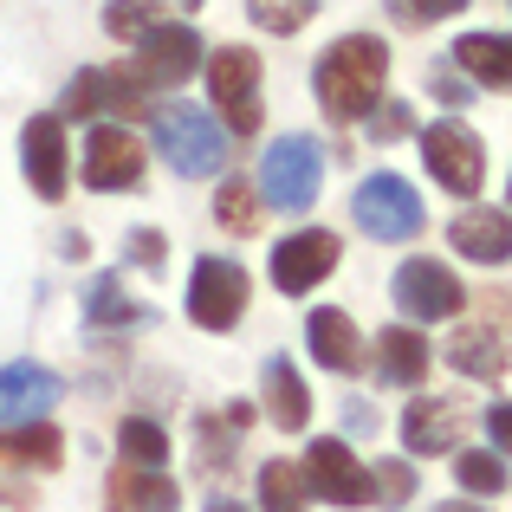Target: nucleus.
Returning a JSON list of instances; mask_svg holds the SVG:
<instances>
[{"label": "nucleus", "mask_w": 512, "mask_h": 512, "mask_svg": "<svg viewBox=\"0 0 512 512\" xmlns=\"http://www.w3.org/2000/svg\"><path fill=\"white\" fill-rule=\"evenodd\" d=\"M383 78H389V46L370 39V33H350V39H338V46L318 59L312 85H318L325 117L357 124V117H370L376 104H383Z\"/></svg>", "instance_id": "f257e3e1"}, {"label": "nucleus", "mask_w": 512, "mask_h": 512, "mask_svg": "<svg viewBox=\"0 0 512 512\" xmlns=\"http://www.w3.org/2000/svg\"><path fill=\"white\" fill-rule=\"evenodd\" d=\"M156 143H163V163L175 175L201 182V175L227 169V130L208 111H195V104H163L156 111Z\"/></svg>", "instance_id": "f03ea898"}, {"label": "nucleus", "mask_w": 512, "mask_h": 512, "mask_svg": "<svg viewBox=\"0 0 512 512\" xmlns=\"http://www.w3.org/2000/svg\"><path fill=\"white\" fill-rule=\"evenodd\" d=\"M318 182H325V163H318L312 137H279L260 163V201L279 214H305L318 201Z\"/></svg>", "instance_id": "7ed1b4c3"}, {"label": "nucleus", "mask_w": 512, "mask_h": 512, "mask_svg": "<svg viewBox=\"0 0 512 512\" xmlns=\"http://www.w3.org/2000/svg\"><path fill=\"white\" fill-rule=\"evenodd\" d=\"M357 227L363 234H376V240H415L422 234V195H415L409 182H402L396 169H376L370 182H357Z\"/></svg>", "instance_id": "20e7f679"}, {"label": "nucleus", "mask_w": 512, "mask_h": 512, "mask_svg": "<svg viewBox=\"0 0 512 512\" xmlns=\"http://www.w3.org/2000/svg\"><path fill=\"white\" fill-rule=\"evenodd\" d=\"M415 143H422L428 175H435L448 195H480V182H487V150H480V137L467 124L441 117V124H428Z\"/></svg>", "instance_id": "39448f33"}, {"label": "nucleus", "mask_w": 512, "mask_h": 512, "mask_svg": "<svg viewBox=\"0 0 512 512\" xmlns=\"http://www.w3.org/2000/svg\"><path fill=\"white\" fill-rule=\"evenodd\" d=\"M389 292H396V312L409 318L415 331H422V325H441V318H461V305H467L461 279H454L441 260H402Z\"/></svg>", "instance_id": "423d86ee"}, {"label": "nucleus", "mask_w": 512, "mask_h": 512, "mask_svg": "<svg viewBox=\"0 0 512 512\" xmlns=\"http://www.w3.org/2000/svg\"><path fill=\"white\" fill-rule=\"evenodd\" d=\"M208 91H214V111L227 117L234 137H253L260 130V59L247 46H221L208 59Z\"/></svg>", "instance_id": "0eeeda50"}, {"label": "nucleus", "mask_w": 512, "mask_h": 512, "mask_svg": "<svg viewBox=\"0 0 512 512\" xmlns=\"http://www.w3.org/2000/svg\"><path fill=\"white\" fill-rule=\"evenodd\" d=\"M247 273H240V260H221V253H208V260H195V279H188V318H195L201 331H234L240 312H247Z\"/></svg>", "instance_id": "6e6552de"}, {"label": "nucleus", "mask_w": 512, "mask_h": 512, "mask_svg": "<svg viewBox=\"0 0 512 512\" xmlns=\"http://www.w3.org/2000/svg\"><path fill=\"white\" fill-rule=\"evenodd\" d=\"M150 78L137 72V65H111V72H78L72 78V91H65V104H59V117H98V111H117V117H137V111H150Z\"/></svg>", "instance_id": "1a4fd4ad"}, {"label": "nucleus", "mask_w": 512, "mask_h": 512, "mask_svg": "<svg viewBox=\"0 0 512 512\" xmlns=\"http://www.w3.org/2000/svg\"><path fill=\"white\" fill-rule=\"evenodd\" d=\"M299 467H305V487H312L325 506H363V500H370V467H363L338 435L312 441Z\"/></svg>", "instance_id": "9d476101"}, {"label": "nucleus", "mask_w": 512, "mask_h": 512, "mask_svg": "<svg viewBox=\"0 0 512 512\" xmlns=\"http://www.w3.org/2000/svg\"><path fill=\"white\" fill-rule=\"evenodd\" d=\"M20 163H26V182H33L39 201H59L65 195V175H72V163H65V117L59 111L26 117V130H20Z\"/></svg>", "instance_id": "9b49d317"}, {"label": "nucleus", "mask_w": 512, "mask_h": 512, "mask_svg": "<svg viewBox=\"0 0 512 512\" xmlns=\"http://www.w3.org/2000/svg\"><path fill=\"white\" fill-rule=\"evenodd\" d=\"M338 273V234L325 227H299L273 247V286L279 292H312L318 279Z\"/></svg>", "instance_id": "f8f14e48"}, {"label": "nucleus", "mask_w": 512, "mask_h": 512, "mask_svg": "<svg viewBox=\"0 0 512 512\" xmlns=\"http://www.w3.org/2000/svg\"><path fill=\"white\" fill-rule=\"evenodd\" d=\"M137 182H143V143L124 124H98L85 137V188L117 195V188H137Z\"/></svg>", "instance_id": "ddd939ff"}, {"label": "nucleus", "mask_w": 512, "mask_h": 512, "mask_svg": "<svg viewBox=\"0 0 512 512\" xmlns=\"http://www.w3.org/2000/svg\"><path fill=\"white\" fill-rule=\"evenodd\" d=\"M461 435H467V402H454V396H422L402 409V448L422 454V461L428 454H454Z\"/></svg>", "instance_id": "4468645a"}, {"label": "nucleus", "mask_w": 512, "mask_h": 512, "mask_svg": "<svg viewBox=\"0 0 512 512\" xmlns=\"http://www.w3.org/2000/svg\"><path fill=\"white\" fill-rule=\"evenodd\" d=\"M59 402V376L46 363H7L0 370V428H26V422H46V409Z\"/></svg>", "instance_id": "2eb2a0df"}, {"label": "nucleus", "mask_w": 512, "mask_h": 512, "mask_svg": "<svg viewBox=\"0 0 512 512\" xmlns=\"http://www.w3.org/2000/svg\"><path fill=\"white\" fill-rule=\"evenodd\" d=\"M448 247L461 253V260H480V266H506L512 260V214L500 208H461L448 221Z\"/></svg>", "instance_id": "dca6fc26"}, {"label": "nucleus", "mask_w": 512, "mask_h": 512, "mask_svg": "<svg viewBox=\"0 0 512 512\" xmlns=\"http://www.w3.org/2000/svg\"><path fill=\"white\" fill-rule=\"evenodd\" d=\"M137 46H143L137 52V72L150 78L156 91H163V85H182V78L201 65V33H195V26H169L163 20L150 39H137Z\"/></svg>", "instance_id": "f3484780"}, {"label": "nucleus", "mask_w": 512, "mask_h": 512, "mask_svg": "<svg viewBox=\"0 0 512 512\" xmlns=\"http://www.w3.org/2000/svg\"><path fill=\"white\" fill-rule=\"evenodd\" d=\"M305 344H312V357L325 363V370H338V376H357V370H363V338H357V325H350L344 312H331V305H318V312L305 318Z\"/></svg>", "instance_id": "a211bd4d"}, {"label": "nucleus", "mask_w": 512, "mask_h": 512, "mask_svg": "<svg viewBox=\"0 0 512 512\" xmlns=\"http://www.w3.org/2000/svg\"><path fill=\"white\" fill-rule=\"evenodd\" d=\"M512 338L506 331H493V325H461L448 338V363L461 376H480V383H500L506 376V363H512V350H506Z\"/></svg>", "instance_id": "6ab92c4d"}, {"label": "nucleus", "mask_w": 512, "mask_h": 512, "mask_svg": "<svg viewBox=\"0 0 512 512\" xmlns=\"http://www.w3.org/2000/svg\"><path fill=\"white\" fill-rule=\"evenodd\" d=\"M376 376L383 383H396V389H415L428 376V338L415 325H389V331H376Z\"/></svg>", "instance_id": "aec40b11"}, {"label": "nucleus", "mask_w": 512, "mask_h": 512, "mask_svg": "<svg viewBox=\"0 0 512 512\" xmlns=\"http://www.w3.org/2000/svg\"><path fill=\"white\" fill-rule=\"evenodd\" d=\"M111 512H175V480L163 467H117L111 474Z\"/></svg>", "instance_id": "412c9836"}, {"label": "nucleus", "mask_w": 512, "mask_h": 512, "mask_svg": "<svg viewBox=\"0 0 512 512\" xmlns=\"http://www.w3.org/2000/svg\"><path fill=\"white\" fill-rule=\"evenodd\" d=\"M266 415H273L286 435H299V428L312 422V396H305L299 370H292L286 357H266Z\"/></svg>", "instance_id": "4be33fe9"}, {"label": "nucleus", "mask_w": 512, "mask_h": 512, "mask_svg": "<svg viewBox=\"0 0 512 512\" xmlns=\"http://www.w3.org/2000/svg\"><path fill=\"white\" fill-rule=\"evenodd\" d=\"M454 65L474 72L480 85L506 91L512 85V39L506 33H467V39H454Z\"/></svg>", "instance_id": "5701e85b"}, {"label": "nucleus", "mask_w": 512, "mask_h": 512, "mask_svg": "<svg viewBox=\"0 0 512 512\" xmlns=\"http://www.w3.org/2000/svg\"><path fill=\"white\" fill-rule=\"evenodd\" d=\"M260 506H266V512H305V506H312L305 467H299V461H266V467H260Z\"/></svg>", "instance_id": "b1692460"}, {"label": "nucleus", "mask_w": 512, "mask_h": 512, "mask_svg": "<svg viewBox=\"0 0 512 512\" xmlns=\"http://www.w3.org/2000/svg\"><path fill=\"white\" fill-rule=\"evenodd\" d=\"M214 221L227 227V234H260L266 221V201L253 182H221V195H214Z\"/></svg>", "instance_id": "393cba45"}, {"label": "nucleus", "mask_w": 512, "mask_h": 512, "mask_svg": "<svg viewBox=\"0 0 512 512\" xmlns=\"http://www.w3.org/2000/svg\"><path fill=\"white\" fill-rule=\"evenodd\" d=\"M117 454H124V467H163V461H169L163 422H150V415H130V422L117 428Z\"/></svg>", "instance_id": "a878e982"}, {"label": "nucleus", "mask_w": 512, "mask_h": 512, "mask_svg": "<svg viewBox=\"0 0 512 512\" xmlns=\"http://www.w3.org/2000/svg\"><path fill=\"white\" fill-rule=\"evenodd\" d=\"M7 454L20 467H59L65 461V441L52 422H26V428H7Z\"/></svg>", "instance_id": "bb28decb"}, {"label": "nucleus", "mask_w": 512, "mask_h": 512, "mask_svg": "<svg viewBox=\"0 0 512 512\" xmlns=\"http://www.w3.org/2000/svg\"><path fill=\"white\" fill-rule=\"evenodd\" d=\"M454 480H461L474 500H500L506 493V461L500 454H454Z\"/></svg>", "instance_id": "cd10ccee"}, {"label": "nucleus", "mask_w": 512, "mask_h": 512, "mask_svg": "<svg viewBox=\"0 0 512 512\" xmlns=\"http://www.w3.org/2000/svg\"><path fill=\"white\" fill-rule=\"evenodd\" d=\"M104 26H111V39H150L163 26V0H111Z\"/></svg>", "instance_id": "c85d7f7f"}, {"label": "nucleus", "mask_w": 512, "mask_h": 512, "mask_svg": "<svg viewBox=\"0 0 512 512\" xmlns=\"http://www.w3.org/2000/svg\"><path fill=\"white\" fill-rule=\"evenodd\" d=\"M325 0H247V20L266 26V33H299Z\"/></svg>", "instance_id": "c756f323"}, {"label": "nucleus", "mask_w": 512, "mask_h": 512, "mask_svg": "<svg viewBox=\"0 0 512 512\" xmlns=\"http://www.w3.org/2000/svg\"><path fill=\"white\" fill-rule=\"evenodd\" d=\"M91 325H104V318H111V325H130V318H137V305L124 299V286H117V273H98L91 279Z\"/></svg>", "instance_id": "7c9ffc66"}, {"label": "nucleus", "mask_w": 512, "mask_h": 512, "mask_svg": "<svg viewBox=\"0 0 512 512\" xmlns=\"http://www.w3.org/2000/svg\"><path fill=\"white\" fill-rule=\"evenodd\" d=\"M467 0H389V13H396L402 26H435V20H454Z\"/></svg>", "instance_id": "2f4dec72"}, {"label": "nucleus", "mask_w": 512, "mask_h": 512, "mask_svg": "<svg viewBox=\"0 0 512 512\" xmlns=\"http://www.w3.org/2000/svg\"><path fill=\"white\" fill-rule=\"evenodd\" d=\"M409 487H415V474L402 461H389V467H376V474H370V500H383V506H402V500H409Z\"/></svg>", "instance_id": "473e14b6"}, {"label": "nucleus", "mask_w": 512, "mask_h": 512, "mask_svg": "<svg viewBox=\"0 0 512 512\" xmlns=\"http://www.w3.org/2000/svg\"><path fill=\"white\" fill-rule=\"evenodd\" d=\"M163 253H169L163 234H150V227H137V234H130V260H137V266H163Z\"/></svg>", "instance_id": "72a5a7b5"}, {"label": "nucleus", "mask_w": 512, "mask_h": 512, "mask_svg": "<svg viewBox=\"0 0 512 512\" xmlns=\"http://www.w3.org/2000/svg\"><path fill=\"white\" fill-rule=\"evenodd\" d=\"M487 441H493V454H512V402L487 409Z\"/></svg>", "instance_id": "f704fd0d"}, {"label": "nucleus", "mask_w": 512, "mask_h": 512, "mask_svg": "<svg viewBox=\"0 0 512 512\" xmlns=\"http://www.w3.org/2000/svg\"><path fill=\"white\" fill-rule=\"evenodd\" d=\"M428 91H435L441 104H467V98H474V91H467L461 78H448V72H441V78H435V85H428Z\"/></svg>", "instance_id": "c9c22d12"}, {"label": "nucleus", "mask_w": 512, "mask_h": 512, "mask_svg": "<svg viewBox=\"0 0 512 512\" xmlns=\"http://www.w3.org/2000/svg\"><path fill=\"white\" fill-rule=\"evenodd\" d=\"M402 124H409V111H402V104H389V111L376 117V137H389V130H402Z\"/></svg>", "instance_id": "e433bc0d"}, {"label": "nucleus", "mask_w": 512, "mask_h": 512, "mask_svg": "<svg viewBox=\"0 0 512 512\" xmlns=\"http://www.w3.org/2000/svg\"><path fill=\"white\" fill-rule=\"evenodd\" d=\"M208 512H253V506H240V500H208Z\"/></svg>", "instance_id": "4c0bfd02"}, {"label": "nucleus", "mask_w": 512, "mask_h": 512, "mask_svg": "<svg viewBox=\"0 0 512 512\" xmlns=\"http://www.w3.org/2000/svg\"><path fill=\"white\" fill-rule=\"evenodd\" d=\"M435 512H487V506H435Z\"/></svg>", "instance_id": "58836bf2"}, {"label": "nucleus", "mask_w": 512, "mask_h": 512, "mask_svg": "<svg viewBox=\"0 0 512 512\" xmlns=\"http://www.w3.org/2000/svg\"><path fill=\"white\" fill-rule=\"evenodd\" d=\"M182 7H201V0H182Z\"/></svg>", "instance_id": "ea45409f"}]
</instances>
